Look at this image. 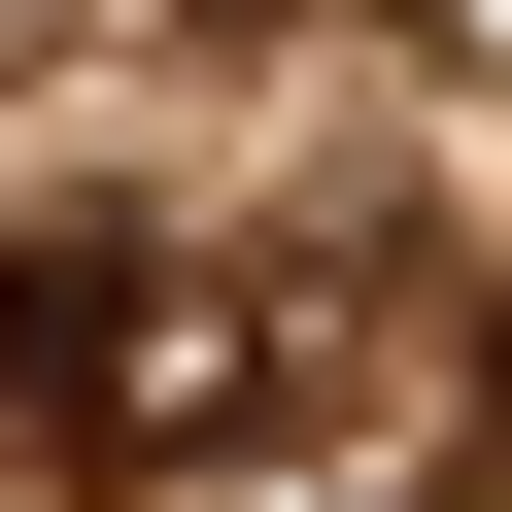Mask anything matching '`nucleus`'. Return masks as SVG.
Segmentation results:
<instances>
[]
</instances>
